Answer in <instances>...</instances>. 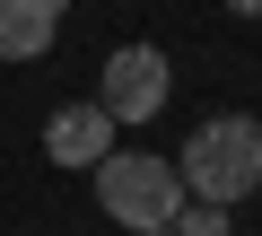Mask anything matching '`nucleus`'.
<instances>
[{
    "label": "nucleus",
    "mask_w": 262,
    "mask_h": 236,
    "mask_svg": "<svg viewBox=\"0 0 262 236\" xmlns=\"http://www.w3.org/2000/svg\"><path fill=\"white\" fill-rule=\"evenodd\" d=\"M105 149H114V114H105L96 96L61 105L53 123H44V158H53V166H96Z\"/></svg>",
    "instance_id": "20e7f679"
},
{
    "label": "nucleus",
    "mask_w": 262,
    "mask_h": 236,
    "mask_svg": "<svg viewBox=\"0 0 262 236\" xmlns=\"http://www.w3.org/2000/svg\"><path fill=\"white\" fill-rule=\"evenodd\" d=\"M175 236H236V219H227L219 201H184V210H175Z\"/></svg>",
    "instance_id": "423d86ee"
},
{
    "label": "nucleus",
    "mask_w": 262,
    "mask_h": 236,
    "mask_svg": "<svg viewBox=\"0 0 262 236\" xmlns=\"http://www.w3.org/2000/svg\"><path fill=\"white\" fill-rule=\"evenodd\" d=\"M166 88H175V61L158 44H114L105 79H96V105L114 114V132H131V123H158L166 114Z\"/></svg>",
    "instance_id": "7ed1b4c3"
},
{
    "label": "nucleus",
    "mask_w": 262,
    "mask_h": 236,
    "mask_svg": "<svg viewBox=\"0 0 262 236\" xmlns=\"http://www.w3.org/2000/svg\"><path fill=\"white\" fill-rule=\"evenodd\" d=\"M219 9H227V18H262V0H219Z\"/></svg>",
    "instance_id": "0eeeda50"
},
{
    "label": "nucleus",
    "mask_w": 262,
    "mask_h": 236,
    "mask_svg": "<svg viewBox=\"0 0 262 236\" xmlns=\"http://www.w3.org/2000/svg\"><path fill=\"white\" fill-rule=\"evenodd\" d=\"M96 210L114 219V227H175V210L192 201L184 192V175H175V158H158V149H105L96 166Z\"/></svg>",
    "instance_id": "f03ea898"
},
{
    "label": "nucleus",
    "mask_w": 262,
    "mask_h": 236,
    "mask_svg": "<svg viewBox=\"0 0 262 236\" xmlns=\"http://www.w3.org/2000/svg\"><path fill=\"white\" fill-rule=\"evenodd\" d=\"M61 44V0H0V61H44Z\"/></svg>",
    "instance_id": "39448f33"
},
{
    "label": "nucleus",
    "mask_w": 262,
    "mask_h": 236,
    "mask_svg": "<svg viewBox=\"0 0 262 236\" xmlns=\"http://www.w3.org/2000/svg\"><path fill=\"white\" fill-rule=\"evenodd\" d=\"M175 175H184L192 201H219V210L253 201L262 192V114H210V123L184 140Z\"/></svg>",
    "instance_id": "f257e3e1"
}]
</instances>
